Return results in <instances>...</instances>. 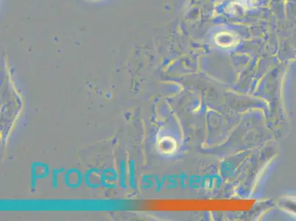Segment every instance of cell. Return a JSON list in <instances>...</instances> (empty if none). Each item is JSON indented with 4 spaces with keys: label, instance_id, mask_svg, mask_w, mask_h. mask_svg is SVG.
Masks as SVG:
<instances>
[{
    "label": "cell",
    "instance_id": "6da1fadb",
    "mask_svg": "<svg viewBox=\"0 0 296 221\" xmlns=\"http://www.w3.org/2000/svg\"><path fill=\"white\" fill-rule=\"evenodd\" d=\"M86 1L91 2H100L102 0H86Z\"/></svg>",
    "mask_w": 296,
    "mask_h": 221
}]
</instances>
